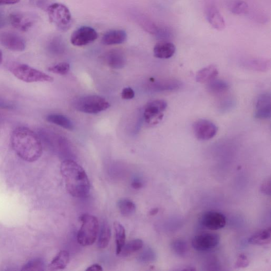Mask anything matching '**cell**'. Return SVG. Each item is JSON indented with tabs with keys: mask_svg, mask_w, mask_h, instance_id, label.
<instances>
[{
	"mask_svg": "<svg viewBox=\"0 0 271 271\" xmlns=\"http://www.w3.org/2000/svg\"><path fill=\"white\" fill-rule=\"evenodd\" d=\"M11 143L15 153L26 162H35L43 154L40 137L28 128L19 127L15 129L11 135Z\"/></svg>",
	"mask_w": 271,
	"mask_h": 271,
	"instance_id": "cell-1",
	"label": "cell"
},
{
	"mask_svg": "<svg viewBox=\"0 0 271 271\" xmlns=\"http://www.w3.org/2000/svg\"><path fill=\"white\" fill-rule=\"evenodd\" d=\"M60 169L69 195L76 198H84L88 195L91 188L90 181L80 165L74 160L66 159L62 162Z\"/></svg>",
	"mask_w": 271,
	"mask_h": 271,
	"instance_id": "cell-2",
	"label": "cell"
},
{
	"mask_svg": "<svg viewBox=\"0 0 271 271\" xmlns=\"http://www.w3.org/2000/svg\"><path fill=\"white\" fill-rule=\"evenodd\" d=\"M80 220L82 226L77 235V242L83 246L94 244L99 231L98 219L94 216L86 214L80 217Z\"/></svg>",
	"mask_w": 271,
	"mask_h": 271,
	"instance_id": "cell-3",
	"label": "cell"
},
{
	"mask_svg": "<svg viewBox=\"0 0 271 271\" xmlns=\"http://www.w3.org/2000/svg\"><path fill=\"white\" fill-rule=\"evenodd\" d=\"M9 69L17 79L25 82H52L54 81L52 76L26 64H13Z\"/></svg>",
	"mask_w": 271,
	"mask_h": 271,
	"instance_id": "cell-4",
	"label": "cell"
},
{
	"mask_svg": "<svg viewBox=\"0 0 271 271\" xmlns=\"http://www.w3.org/2000/svg\"><path fill=\"white\" fill-rule=\"evenodd\" d=\"M47 11L50 22L62 32H66L72 25L70 11L65 5L53 3L48 7Z\"/></svg>",
	"mask_w": 271,
	"mask_h": 271,
	"instance_id": "cell-5",
	"label": "cell"
},
{
	"mask_svg": "<svg viewBox=\"0 0 271 271\" xmlns=\"http://www.w3.org/2000/svg\"><path fill=\"white\" fill-rule=\"evenodd\" d=\"M74 107L77 111L89 114H97L109 109L110 104L98 96H87L74 101Z\"/></svg>",
	"mask_w": 271,
	"mask_h": 271,
	"instance_id": "cell-6",
	"label": "cell"
},
{
	"mask_svg": "<svg viewBox=\"0 0 271 271\" xmlns=\"http://www.w3.org/2000/svg\"><path fill=\"white\" fill-rule=\"evenodd\" d=\"M167 104L163 100H156L147 104L144 111V118L149 126L157 125L164 117Z\"/></svg>",
	"mask_w": 271,
	"mask_h": 271,
	"instance_id": "cell-7",
	"label": "cell"
},
{
	"mask_svg": "<svg viewBox=\"0 0 271 271\" xmlns=\"http://www.w3.org/2000/svg\"><path fill=\"white\" fill-rule=\"evenodd\" d=\"M218 127L210 120L201 119L193 123V130L200 141H206L214 138L218 132Z\"/></svg>",
	"mask_w": 271,
	"mask_h": 271,
	"instance_id": "cell-8",
	"label": "cell"
},
{
	"mask_svg": "<svg viewBox=\"0 0 271 271\" xmlns=\"http://www.w3.org/2000/svg\"><path fill=\"white\" fill-rule=\"evenodd\" d=\"M219 235L214 233H204L196 235L192 239V246L199 252H207L213 250L220 242Z\"/></svg>",
	"mask_w": 271,
	"mask_h": 271,
	"instance_id": "cell-9",
	"label": "cell"
},
{
	"mask_svg": "<svg viewBox=\"0 0 271 271\" xmlns=\"http://www.w3.org/2000/svg\"><path fill=\"white\" fill-rule=\"evenodd\" d=\"M98 35L96 30L90 27L83 26L74 32L71 37V42L75 46H84L94 42Z\"/></svg>",
	"mask_w": 271,
	"mask_h": 271,
	"instance_id": "cell-10",
	"label": "cell"
},
{
	"mask_svg": "<svg viewBox=\"0 0 271 271\" xmlns=\"http://www.w3.org/2000/svg\"><path fill=\"white\" fill-rule=\"evenodd\" d=\"M0 44L4 48L15 52H22L26 49L24 39L17 34L3 32L0 34Z\"/></svg>",
	"mask_w": 271,
	"mask_h": 271,
	"instance_id": "cell-11",
	"label": "cell"
},
{
	"mask_svg": "<svg viewBox=\"0 0 271 271\" xmlns=\"http://www.w3.org/2000/svg\"><path fill=\"white\" fill-rule=\"evenodd\" d=\"M201 223L206 228L217 230L223 228L226 224V218L222 214L210 211L206 213L201 218Z\"/></svg>",
	"mask_w": 271,
	"mask_h": 271,
	"instance_id": "cell-12",
	"label": "cell"
},
{
	"mask_svg": "<svg viewBox=\"0 0 271 271\" xmlns=\"http://www.w3.org/2000/svg\"><path fill=\"white\" fill-rule=\"evenodd\" d=\"M271 95L266 93L260 95L255 106V117L260 120H266L271 118Z\"/></svg>",
	"mask_w": 271,
	"mask_h": 271,
	"instance_id": "cell-13",
	"label": "cell"
},
{
	"mask_svg": "<svg viewBox=\"0 0 271 271\" xmlns=\"http://www.w3.org/2000/svg\"><path fill=\"white\" fill-rule=\"evenodd\" d=\"M9 20L13 27L22 32H27L33 26L35 22L33 15L24 13H12L10 15Z\"/></svg>",
	"mask_w": 271,
	"mask_h": 271,
	"instance_id": "cell-14",
	"label": "cell"
},
{
	"mask_svg": "<svg viewBox=\"0 0 271 271\" xmlns=\"http://www.w3.org/2000/svg\"><path fill=\"white\" fill-rule=\"evenodd\" d=\"M206 18L210 24L215 29L222 30L225 28V21L221 14L214 5H210L206 9Z\"/></svg>",
	"mask_w": 271,
	"mask_h": 271,
	"instance_id": "cell-15",
	"label": "cell"
},
{
	"mask_svg": "<svg viewBox=\"0 0 271 271\" xmlns=\"http://www.w3.org/2000/svg\"><path fill=\"white\" fill-rule=\"evenodd\" d=\"M182 86V82L175 79L151 80V88L156 92L176 91L180 89Z\"/></svg>",
	"mask_w": 271,
	"mask_h": 271,
	"instance_id": "cell-16",
	"label": "cell"
},
{
	"mask_svg": "<svg viewBox=\"0 0 271 271\" xmlns=\"http://www.w3.org/2000/svg\"><path fill=\"white\" fill-rule=\"evenodd\" d=\"M176 51L174 44L167 41L158 43L154 46V56L160 59H168L174 55Z\"/></svg>",
	"mask_w": 271,
	"mask_h": 271,
	"instance_id": "cell-17",
	"label": "cell"
},
{
	"mask_svg": "<svg viewBox=\"0 0 271 271\" xmlns=\"http://www.w3.org/2000/svg\"><path fill=\"white\" fill-rule=\"evenodd\" d=\"M127 35L123 30H112L104 34L102 38V43L105 45H118L125 42Z\"/></svg>",
	"mask_w": 271,
	"mask_h": 271,
	"instance_id": "cell-18",
	"label": "cell"
},
{
	"mask_svg": "<svg viewBox=\"0 0 271 271\" xmlns=\"http://www.w3.org/2000/svg\"><path fill=\"white\" fill-rule=\"evenodd\" d=\"M108 65L113 69H121L125 66L126 59L123 53L119 50H112L105 56Z\"/></svg>",
	"mask_w": 271,
	"mask_h": 271,
	"instance_id": "cell-19",
	"label": "cell"
},
{
	"mask_svg": "<svg viewBox=\"0 0 271 271\" xmlns=\"http://www.w3.org/2000/svg\"><path fill=\"white\" fill-rule=\"evenodd\" d=\"M218 75L217 68L214 65L207 66L198 72L196 81L200 83H208L217 78Z\"/></svg>",
	"mask_w": 271,
	"mask_h": 271,
	"instance_id": "cell-20",
	"label": "cell"
},
{
	"mask_svg": "<svg viewBox=\"0 0 271 271\" xmlns=\"http://www.w3.org/2000/svg\"><path fill=\"white\" fill-rule=\"evenodd\" d=\"M70 260L69 253L66 251H61L53 259L49 266L50 271H58L65 269Z\"/></svg>",
	"mask_w": 271,
	"mask_h": 271,
	"instance_id": "cell-21",
	"label": "cell"
},
{
	"mask_svg": "<svg viewBox=\"0 0 271 271\" xmlns=\"http://www.w3.org/2000/svg\"><path fill=\"white\" fill-rule=\"evenodd\" d=\"M271 229L269 227L259 230L252 235L249 239V243L252 245L264 246L271 243Z\"/></svg>",
	"mask_w": 271,
	"mask_h": 271,
	"instance_id": "cell-22",
	"label": "cell"
},
{
	"mask_svg": "<svg viewBox=\"0 0 271 271\" xmlns=\"http://www.w3.org/2000/svg\"><path fill=\"white\" fill-rule=\"evenodd\" d=\"M113 228L116 244V254L118 255L124 245L125 244L126 230L122 224L118 221L114 222Z\"/></svg>",
	"mask_w": 271,
	"mask_h": 271,
	"instance_id": "cell-23",
	"label": "cell"
},
{
	"mask_svg": "<svg viewBox=\"0 0 271 271\" xmlns=\"http://www.w3.org/2000/svg\"><path fill=\"white\" fill-rule=\"evenodd\" d=\"M46 120L69 130L74 129L72 122L63 115L55 113L50 114L46 117Z\"/></svg>",
	"mask_w": 271,
	"mask_h": 271,
	"instance_id": "cell-24",
	"label": "cell"
},
{
	"mask_svg": "<svg viewBox=\"0 0 271 271\" xmlns=\"http://www.w3.org/2000/svg\"><path fill=\"white\" fill-rule=\"evenodd\" d=\"M144 243L142 240L136 239L124 245L122 249L119 254V256L121 257H127L135 252L142 249Z\"/></svg>",
	"mask_w": 271,
	"mask_h": 271,
	"instance_id": "cell-25",
	"label": "cell"
},
{
	"mask_svg": "<svg viewBox=\"0 0 271 271\" xmlns=\"http://www.w3.org/2000/svg\"><path fill=\"white\" fill-rule=\"evenodd\" d=\"M228 10L238 15H243L249 13V5L243 0H229L227 4Z\"/></svg>",
	"mask_w": 271,
	"mask_h": 271,
	"instance_id": "cell-26",
	"label": "cell"
},
{
	"mask_svg": "<svg viewBox=\"0 0 271 271\" xmlns=\"http://www.w3.org/2000/svg\"><path fill=\"white\" fill-rule=\"evenodd\" d=\"M208 90L215 95L225 94L229 90V85L225 81L215 79L208 83Z\"/></svg>",
	"mask_w": 271,
	"mask_h": 271,
	"instance_id": "cell-27",
	"label": "cell"
},
{
	"mask_svg": "<svg viewBox=\"0 0 271 271\" xmlns=\"http://www.w3.org/2000/svg\"><path fill=\"white\" fill-rule=\"evenodd\" d=\"M271 65L270 60L263 58H253L247 60L245 66L254 71H265L268 70Z\"/></svg>",
	"mask_w": 271,
	"mask_h": 271,
	"instance_id": "cell-28",
	"label": "cell"
},
{
	"mask_svg": "<svg viewBox=\"0 0 271 271\" xmlns=\"http://www.w3.org/2000/svg\"><path fill=\"white\" fill-rule=\"evenodd\" d=\"M111 236V231L109 224L107 222H104L100 230L98 242V246L99 249H104L109 245Z\"/></svg>",
	"mask_w": 271,
	"mask_h": 271,
	"instance_id": "cell-29",
	"label": "cell"
},
{
	"mask_svg": "<svg viewBox=\"0 0 271 271\" xmlns=\"http://www.w3.org/2000/svg\"><path fill=\"white\" fill-rule=\"evenodd\" d=\"M118 206L121 214L123 216H129L136 211V207L133 201L127 199H121L118 201Z\"/></svg>",
	"mask_w": 271,
	"mask_h": 271,
	"instance_id": "cell-30",
	"label": "cell"
},
{
	"mask_svg": "<svg viewBox=\"0 0 271 271\" xmlns=\"http://www.w3.org/2000/svg\"><path fill=\"white\" fill-rule=\"evenodd\" d=\"M171 249L178 256L183 257L187 254L188 246L187 242L182 239H177L171 244Z\"/></svg>",
	"mask_w": 271,
	"mask_h": 271,
	"instance_id": "cell-31",
	"label": "cell"
},
{
	"mask_svg": "<svg viewBox=\"0 0 271 271\" xmlns=\"http://www.w3.org/2000/svg\"><path fill=\"white\" fill-rule=\"evenodd\" d=\"M139 22V24L147 32L152 35L159 33V29L158 26L149 19L141 18Z\"/></svg>",
	"mask_w": 271,
	"mask_h": 271,
	"instance_id": "cell-32",
	"label": "cell"
},
{
	"mask_svg": "<svg viewBox=\"0 0 271 271\" xmlns=\"http://www.w3.org/2000/svg\"><path fill=\"white\" fill-rule=\"evenodd\" d=\"M44 263L41 259H36L29 261L22 269V271H43Z\"/></svg>",
	"mask_w": 271,
	"mask_h": 271,
	"instance_id": "cell-33",
	"label": "cell"
},
{
	"mask_svg": "<svg viewBox=\"0 0 271 271\" xmlns=\"http://www.w3.org/2000/svg\"><path fill=\"white\" fill-rule=\"evenodd\" d=\"M69 69H70V66L66 62H63V63H60L55 65L51 66L48 68L49 72L61 75H64L67 74Z\"/></svg>",
	"mask_w": 271,
	"mask_h": 271,
	"instance_id": "cell-34",
	"label": "cell"
},
{
	"mask_svg": "<svg viewBox=\"0 0 271 271\" xmlns=\"http://www.w3.org/2000/svg\"><path fill=\"white\" fill-rule=\"evenodd\" d=\"M250 261L244 254H240L235 263L237 269L245 268L249 265Z\"/></svg>",
	"mask_w": 271,
	"mask_h": 271,
	"instance_id": "cell-35",
	"label": "cell"
},
{
	"mask_svg": "<svg viewBox=\"0 0 271 271\" xmlns=\"http://www.w3.org/2000/svg\"><path fill=\"white\" fill-rule=\"evenodd\" d=\"M135 97L134 90L130 88H124L121 93V97L123 99L130 100Z\"/></svg>",
	"mask_w": 271,
	"mask_h": 271,
	"instance_id": "cell-36",
	"label": "cell"
},
{
	"mask_svg": "<svg viewBox=\"0 0 271 271\" xmlns=\"http://www.w3.org/2000/svg\"><path fill=\"white\" fill-rule=\"evenodd\" d=\"M261 191L263 193L267 195H271V179L270 178L267 179L262 183L261 187Z\"/></svg>",
	"mask_w": 271,
	"mask_h": 271,
	"instance_id": "cell-37",
	"label": "cell"
},
{
	"mask_svg": "<svg viewBox=\"0 0 271 271\" xmlns=\"http://www.w3.org/2000/svg\"><path fill=\"white\" fill-rule=\"evenodd\" d=\"M156 258V255L152 250L146 251L142 255L141 259L143 261L150 262L153 261Z\"/></svg>",
	"mask_w": 271,
	"mask_h": 271,
	"instance_id": "cell-38",
	"label": "cell"
},
{
	"mask_svg": "<svg viewBox=\"0 0 271 271\" xmlns=\"http://www.w3.org/2000/svg\"><path fill=\"white\" fill-rule=\"evenodd\" d=\"M20 0H0V5L14 4L19 2Z\"/></svg>",
	"mask_w": 271,
	"mask_h": 271,
	"instance_id": "cell-39",
	"label": "cell"
},
{
	"mask_svg": "<svg viewBox=\"0 0 271 271\" xmlns=\"http://www.w3.org/2000/svg\"><path fill=\"white\" fill-rule=\"evenodd\" d=\"M86 271H103L102 267L98 264L93 265L87 269Z\"/></svg>",
	"mask_w": 271,
	"mask_h": 271,
	"instance_id": "cell-40",
	"label": "cell"
},
{
	"mask_svg": "<svg viewBox=\"0 0 271 271\" xmlns=\"http://www.w3.org/2000/svg\"><path fill=\"white\" fill-rule=\"evenodd\" d=\"M131 187L136 190H138L142 188L143 184L141 182L135 181L131 184Z\"/></svg>",
	"mask_w": 271,
	"mask_h": 271,
	"instance_id": "cell-41",
	"label": "cell"
},
{
	"mask_svg": "<svg viewBox=\"0 0 271 271\" xmlns=\"http://www.w3.org/2000/svg\"><path fill=\"white\" fill-rule=\"evenodd\" d=\"M159 212L158 208H154L150 212V215L151 216L156 215Z\"/></svg>",
	"mask_w": 271,
	"mask_h": 271,
	"instance_id": "cell-42",
	"label": "cell"
},
{
	"mask_svg": "<svg viewBox=\"0 0 271 271\" xmlns=\"http://www.w3.org/2000/svg\"><path fill=\"white\" fill-rule=\"evenodd\" d=\"M0 108H4V109H12V106L0 103Z\"/></svg>",
	"mask_w": 271,
	"mask_h": 271,
	"instance_id": "cell-43",
	"label": "cell"
},
{
	"mask_svg": "<svg viewBox=\"0 0 271 271\" xmlns=\"http://www.w3.org/2000/svg\"><path fill=\"white\" fill-rule=\"evenodd\" d=\"M3 59V54L1 50H0V64H1Z\"/></svg>",
	"mask_w": 271,
	"mask_h": 271,
	"instance_id": "cell-44",
	"label": "cell"
},
{
	"mask_svg": "<svg viewBox=\"0 0 271 271\" xmlns=\"http://www.w3.org/2000/svg\"><path fill=\"white\" fill-rule=\"evenodd\" d=\"M3 25V20L2 19V17L1 15H0V27H1Z\"/></svg>",
	"mask_w": 271,
	"mask_h": 271,
	"instance_id": "cell-45",
	"label": "cell"
}]
</instances>
